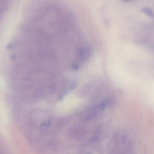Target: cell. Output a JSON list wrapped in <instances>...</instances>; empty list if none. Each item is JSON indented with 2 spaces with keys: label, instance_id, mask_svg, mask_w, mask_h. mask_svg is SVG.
I'll return each instance as SVG.
<instances>
[{
  "label": "cell",
  "instance_id": "obj_1",
  "mask_svg": "<svg viewBox=\"0 0 154 154\" xmlns=\"http://www.w3.org/2000/svg\"><path fill=\"white\" fill-rule=\"evenodd\" d=\"M50 123V121L49 120L42 122L39 126V129L42 130L46 129L49 126Z\"/></svg>",
  "mask_w": 154,
  "mask_h": 154
},
{
  "label": "cell",
  "instance_id": "obj_2",
  "mask_svg": "<svg viewBox=\"0 0 154 154\" xmlns=\"http://www.w3.org/2000/svg\"><path fill=\"white\" fill-rule=\"evenodd\" d=\"M143 10L144 11L146 14L151 16H152V12L150 10L147 8H145Z\"/></svg>",
  "mask_w": 154,
  "mask_h": 154
},
{
  "label": "cell",
  "instance_id": "obj_3",
  "mask_svg": "<svg viewBox=\"0 0 154 154\" xmlns=\"http://www.w3.org/2000/svg\"><path fill=\"white\" fill-rule=\"evenodd\" d=\"M77 86V84L75 82H73L72 83L70 86V89H73L75 88Z\"/></svg>",
  "mask_w": 154,
  "mask_h": 154
}]
</instances>
